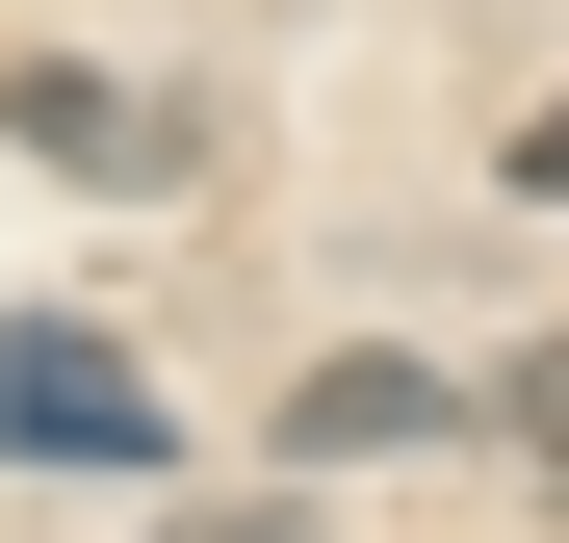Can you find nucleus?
I'll return each instance as SVG.
<instances>
[{"instance_id":"obj_1","label":"nucleus","mask_w":569,"mask_h":543,"mask_svg":"<svg viewBox=\"0 0 569 543\" xmlns=\"http://www.w3.org/2000/svg\"><path fill=\"white\" fill-rule=\"evenodd\" d=\"M156 362L104 336V311H0V466H156Z\"/></svg>"},{"instance_id":"obj_3","label":"nucleus","mask_w":569,"mask_h":543,"mask_svg":"<svg viewBox=\"0 0 569 543\" xmlns=\"http://www.w3.org/2000/svg\"><path fill=\"white\" fill-rule=\"evenodd\" d=\"M259 440H284V466H415V440H440V362H389V336H337V362H311V389H284Z\"/></svg>"},{"instance_id":"obj_2","label":"nucleus","mask_w":569,"mask_h":543,"mask_svg":"<svg viewBox=\"0 0 569 543\" xmlns=\"http://www.w3.org/2000/svg\"><path fill=\"white\" fill-rule=\"evenodd\" d=\"M0 130L52 181H104V208H181V181H208V130H181L156 78H104V52H0Z\"/></svg>"},{"instance_id":"obj_4","label":"nucleus","mask_w":569,"mask_h":543,"mask_svg":"<svg viewBox=\"0 0 569 543\" xmlns=\"http://www.w3.org/2000/svg\"><path fill=\"white\" fill-rule=\"evenodd\" d=\"M492 440H518V492L569 517V336H518V362H492Z\"/></svg>"},{"instance_id":"obj_5","label":"nucleus","mask_w":569,"mask_h":543,"mask_svg":"<svg viewBox=\"0 0 569 543\" xmlns=\"http://www.w3.org/2000/svg\"><path fill=\"white\" fill-rule=\"evenodd\" d=\"M518 208H569V104H543V130H518Z\"/></svg>"}]
</instances>
